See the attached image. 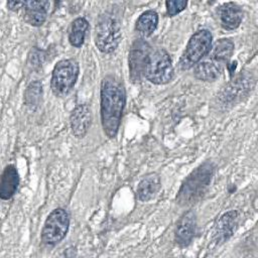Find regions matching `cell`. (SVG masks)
Returning a JSON list of instances; mask_svg holds the SVG:
<instances>
[{
    "mask_svg": "<svg viewBox=\"0 0 258 258\" xmlns=\"http://www.w3.org/2000/svg\"><path fill=\"white\" fill-rule=\"evenodd\" d=\"M92 123V111L87 104L78 105L70 116V124L73 134L78 138H83Z\"/></svg>",
    "mask_w": 258,
    "mask_h": 258,
    "instance_id": "cell-10",
    "label": "cell"
},
{
    "mask_svg": "<svg viewBox=\"0 0 258 258\" xmlns=\"http://www.w3.org/2000/svg\"><path fill=\"white\" fill-rule=\"evenodd\" d=\"M89 28V22L84 17H79L71 23L69 30V41L75 47H81L84 44L86 33Z\"/></svg>",
    "mask_w": 258,
    "mask_h": 258,
    "instance_id": "cell-18",
    "label": "cell"
},
{
    "mask_svg": "<svg viewBox=\"0 0 258 258\" xmlns=\"http://www.w3.org/2000/svg\"><path fill=\"white\" fill-rule=\"evenodd\" d=\"M24 4H25V1H8L7 2L8 8L12 11H17L19 9H23Z\"/></svg>",
    "mask_w": 258,
    "mask_h": 258,
    "instance_id": "cell-22",
    "label": "cell"
},
{
    "mask_svg": "<svg viewBox=\"0 0 258 258\" xmlns=\"http://www.w3.org/2000/svg\"><path fill=\"white\" fill-rule=\"evenodd\" d=\"M210 58L222 64L227 62L234 52V43L228 38L219 39L210 50Z\"/></svg>",
    "mask_w": 258,
    "mask_h": 258,
    "instance_id": "cell-19",
    "label": "cell"
},
{
    "mask_svg": "<svg viewBox=\"0 0 258 258\" xmlns=\"http://www.w3.org/2000/svg\"><path fill=\"white\" fill-rule=\"evenodd\" d=\"M150 46L143 39H136L129 52V71L130 79L134 83H138L144 77L145 66L150 54Z\"/></svg>",
    "mask_w": 258,
    "mask_h": 258,
    "instance_id": "cell-8",
    "label": "cell"
},
{
    "mask_svg": "<svg viewBox=\"0 0 258 258\" xmlns=\"http://www.w3.org/2000/svg\"><path fill=\"white\" fill-rule=\"evenodd\" d=\"M238 218L237 211H229L220 218L214 233L216 243H223L233 235L238 225Z\"/></svg>",
    "mask_w": 258,
    "mask_h": 258,
    "instance_id": "cell-12",
    "label": "cell"
},
{
    "mask_svg": "<svg viewBox=\"0 0 258 258\" xmlns=\"http://www.w3.org/2000/svg\"><path fill=\"white\" fill-rule=\"evenodd\" d=\"M95 32V43L100 51L110 53L117 48L121 39V26L119 20L113 14H101Z\"/></svg>",
    "mask_w": 258,
    "mask_h": 258,
    "instance_id": "cell-3",
    "label": "cell"
},
{
    "mask_svg": "<svg viewBox=\"0 0 258 258\" xmlns=\"http://www.w3.org/2000/svg\"><path fill=\"white\" fill-rule=\"evenodd\" d=\"M212 33L207 29H201L195 32L183 50L179 67L182 70H189L200 62V60L207 55L212 48Z\"/></svg>",
    "mask_w": 258,
    "mask_h": 258,
    "instance_id": "cell-5",
    "label": "cell"
},
{
    "mask_svg": "<svg viewBox=\"0 0 258 258\" xmlns=\"http://www.w3.org/2000/svg\"><path fill=\"white\" fill-rule=\"evenodd\" d=\"M158 23V15L153 10H147L143 12L136 21V31L144 37H147L153 33Z\"/></svg>",
    "mask_w": 258,
    "mask_h": 258,
    "instance_id": "cell-17",
    "label": "cell"
},
{
    "mask_svg": "<svg viewBox=\"0 0 258 258\" xmlns=\"http://www.w3.org/2000/svg\"><path fill=\"white\" fill-rule=\"evenodd\" d=\"M214 170L215 166L210 161L204 162L192 170L183 180L176 196V203L186 207L199 202L211 183Z\"/></svg>",
    "mask_w": 258,
    "mask_h": 258,
    "instance_id": "cell-2",
    "label": "cell"
},
{
    "mask_svg": "<svg viewBox=\"0 0 258 258\" xmlns=\"http://www.w3.org/2000/svg\"><path fill=\"white\" fill-rule=\"evenodd\" d=\"M218 13L221 25L228 30L236 29L243 18V11L241 7L234 2H228L221 5Z\"/></svg>",
    "mask_w": 258,
    "mask_h": 258,
    "instance_id": "cell-11",
    "label": "cell"
},
{
    "mask_svg": "<svg viewBox=\"0 0 258 258\" xmlns=\"http://www.w3.org/2000/svg\"><path fill=\"white\" fill-rule=\"evenodd\" d=\"M187 5L186 1L183 0H168L165 2L166 12L169 16H174L181 12Z\"/></svg>",
    "mask_w": 258,
    "mask_h": 258,
    "instance_id": "cell-21",
    "label": "cell"
},
{
    "mask_svg": "<svg viewBox=\"0 0 258 258\" xmlns=\"http://www.w3.org/2000/svg\"><path fill=\"white\" fill-rule=\"evenodd\" d=\"M79 63L73 59L59 60L53 68L50 88L54 96L66 97L74 88L79 76Z\"/></svg>",
    "mask_w": 258,
    "mask_h": 258,
    "instance_id": "cell-4",
    "label": "cell"
},
{
    "mask_svg": "<svg viewBox=\"0 0 258 258\" xmlns=\"http://www.w3.org/2000/svg\"><path fill=\"white\" fill-rule=\"evenodd\" d=\"M161 186L160 177L157 173L151 172L145 175L137 186V197L141 202L152 200L159 191Z\"/></svg>",
    "mask_w": 258,
    "mask_h": 258,
    "instance_id": "cell-15",
    "label": "cell"
},
{
    "mask_svg": "<svg viewBox=\"0 0 258 258\" xmlns=\"http://www.w3.org/2000/svg\"><path fill=\"white\" fill-rule=\"evenodd\" d=\"M70 226V217L66 210L57 208L53 210L46 218L42 232L41 240L46 245H55L59 243L68 233Z\"/></svg>",
    "mask_w": 258,
    "mask_h": 258,
    "instance_id": "cell-7",
    "label": "cell"
},
{
    "mask_svg": "<svg viewBox=\"0 0 258 258\" xmlns=\"http://www.w3.org/2000/svg\"><path fill=\"white\" fill-rule=\"evenodd\" d=\"M144 77L156 85L167 84L173 77V67L169 53L159 48L151 51L144 71Z\"/></svg>",
    "mask_w": 258,
    "mask_h": 258,
    "instance_id": "cell-6",
    "label": "cell"
},
{
    "mask_svg": "<svg viewBox=\"0 0 258 258\" xmlns=\"http://www.w3.org/2000/svg\"><path fill=\"white\" fill-rule=\"evenodd\" d=\"M223 72V64L213 60L208 59L199 62L194 71V75L197 79L205 82L216 81Z\"/></svg>",
    "mask_w": 258,
    "mask_h": 258,
    "instance_id": "cell-16",
    "label": "cell"
},
{
    "mask_svg": "<svg viewBox=\"0 0 258 258\" xmlns=\"http://www.w3.org/2000/svg\"><path fill=\"white\" fill-rule=\"evenodd\" d=\"M47 1H25L24 20L32 26H40L46 20Z\"/></svg>",
    "mask_w": 258,
    "mask_h": 258,
    "instance_id": "cell-14",
    "label": "cell"
},
{
    "mask_svg": "<svg viewBox=\"0 0 258 258\" xmlns=\"http://www.w3.org/2000/svg\"><path fill=\"white\" fill-rule=\"evenodd\" d=\"M197 230V216L192 211L184 213L176 223L174 239L175 242L184 247L190 244Z\"/></svg>",
    "mask_w": 258,
    "mask_h": 258,
    "instance_id": "cell-9",
    "label": "cell"
},
{
    "mask_svg": "<svg viewBox=\"0 0 258 258\" xmlns=\"http://www.w3.org/2000/svg\"><path fill=\"white\" fill-rule=\"evenodd\" d=\"M101 121L104 132L109 138H114L120 126L126 95L124 86L112 76L103 79L101 83Z\"/></svg>",
    "mask_w": 258,
    "mask_h": 258,
    "instance_id": "cell-1",
    "label": "cell"
},
{
    "mask_svg": "<svg viewBox=\"0 0 258 258\" xmlns=\"http://www.w3.org/2000/svg\"><path fill=\"white\" fill-rule=\"evenodd\" d=\"M19 185V174L13 164L5 166L0 183V198L2 200H9L15 194Z\"/></svg>",
    "mask_w": 258,
    "mask_h": 258,
    "instance_id": "cell-13",
    "label": "cell"
},
{
    "mask_svg": "<svg viewBox=\"0 0 258 258\" xmlns=\"http://www.w3.org/2000/svg\"><path fill=\"white\" fill-rule=\"evenodd\" d=\"M42 94V86L39 82H33L31 83L25 92L24 95V102L27 107H30L31 109L36 107L40 101Z\"/></svg>",
    "mask_w": 258,
    "mask_h": 258,
    "instance_id": "cell-20",
    "label": "cell"
}]
</instances>
